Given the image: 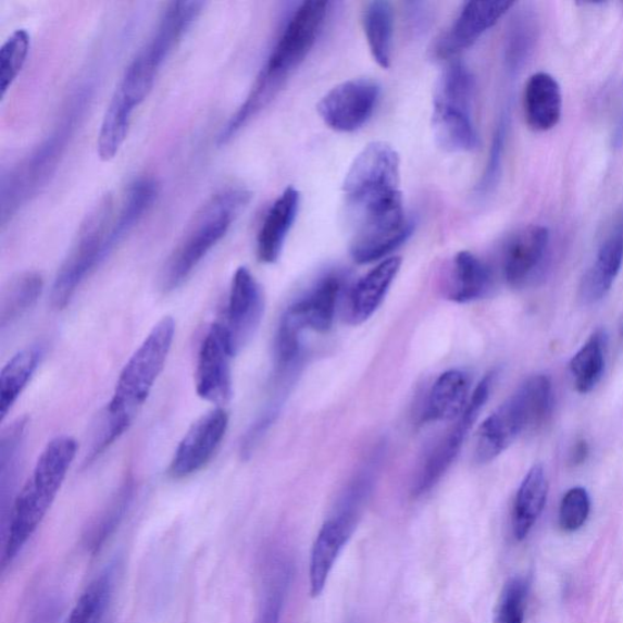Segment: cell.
I'll return each mask as SVG.
<instances>
[{
  "label": "cell",
  "mask_w": 623,
  "mask_h": 623,
  "mask_svg": "<svg viewBox=\"0 0 623 623\" xmlns=\"http://www.w3.org/2000/svg\"><path fill=\"white\" fill-rule=\"evenodd\" d=\"M400 157L385 141H374L356 158L344 182L353 229L351 254L357 263L382 260L413 232L401 191Z\"/></svg>",
  "instance_id": "obj_1"
},
{
  "label": "cell",
  "mask_w": 623,
  "mask_h": 623,
  "mask_svg": "<svg viewBox=\"0 0 623 623\" xmlns=\"http://www.w3.org/2000/svg\"><path fill=\"white\" fill-rule=\"evenodd\" d=\"M175 333V320L163 316L133 353L97 425L87 464L96 461L128 431L165 367Z\"/></svg>",
  "instance_id": "obj_2"
},
{
  "label": "cell",
  "mask_w": 623,
  "mask_h": 623,
  "mask_svg": "<svg viewBox=\"0 0 623 623\" xmlns=\"http://www.w3.org/2000/svg\"><path fill=\"white\" fill-rule=\"evenodd\" d=\"M331 12L329 2H304L285 24L267 63L261 70L247 100L223 128L219 145H226L248 122L267 107L308 58Z\"/></svg>",
  "instance_id": "obj_3"
},
{
  "label": "cell",
  "mask_w": 623,
  "mask_h": 623,
  "mask_svg": "<svg viewBox=\"0 0 623 623\" xmlns=\"http://www.w3.org/2000/svg\"><path fill=\"white\" fill-rule=\"evenodd\" d=\"M76 453L77 443L70 436L53 438L40 453L33 474L15 496L12 509L3 520V570L14 563L42 524Z\"/></svg>",
  "instance_id": "obj_4"
},
{
  "label": "cell",
  "mask_w": 623,
  "mask_h": 623,
  "mask_svg": "<svg viewBox=\"0 0 623 623\" xmlns=\"http://www.w3.org/2000/svg\"><path fill=\"white\" fill-rule=\"evenodd\" d=\"M250 200L249 190L230 187L214 194L202 205L162 269L160 284L163 291L176 290L187 282L207 254L226 237Z\"/></svg>",
  "instance_id": "obj_5"
},
{
  "label": "cell",
  "mask_w": 623,
  "mask_h": 623,
  "mask_svg": "<svg viewBox=\"0 0 623 623\" xmlns=\"http://www.w3.org/2000/svg\"><path fill=\"white\" fill-rule=\"evenodd\" d=\"M555 403L556 396L550 377L545 374L529 376L479 426L475 461L478 464L495 461L521 434L545 425L553 414Z\"/></svg>",
  "instance_id": "obj_6"
},
{
  "label": "cell",
  "mask_w": 623,
  "mask_h": 623,
  "mask_svg": "<svg viewBox=\"0 0 623 623\" xmlns=\"http://www.w3.org/2000/svg\"><path fill=\"white\" fill-rule=\"evenodd\" d=\"M202 2H172L148 42L125 71L115 95L132 109L138 108L154 87L163 61L201 13Z\"/></svg>",
  "instance_id": "obj_7"
},
{
  "label": "cell",
  "mask_w": 623,
  "mask_h": 623,
  "mask_svg": "<svg viewBox=\"0 0 623 623\" xmlns=\"http://www.w3.org/2000/svg\"><path fill=\"white\" fill-rule=\"evenodd\" d=\"M473 100V75L461 61H454L443 71L434 95L433 132L445 151L468 152L478 147Z\"/></svg>",
  "instance_id": "obj_8"
},
{
  "label": "cell",
  "mask_w": 623,
  "mask_h": 623,
  "mask_svg": "<svg viewBox=\"0 0 623 623\" xmlns=\"http://www.w3.org/2000/svg\"><path fill=\"white\" fill-rule=\"evenodd\" d=\"M87 96L77 95L75 103L67 110L61 125L42 145L38 146L28 157L4 175L2 178V223L14 216L37 191L45 186L53 175L59 160L73 136L77 117L86 107Z\"/></svg>",
  "instance_id": "obj_9"
},
{
  "label": "cell",
  "mask_w": 623,
  "mask_h": 623,
  "mask_svg": "<svg viewBox=\"0 0 623 623\" xmlns=\"http://www.w3.org/2000/svg\"><path fill=\"white\" fill-rule=\"evenodd\" d=\"M114 202L111 197L101 199L80 224L76 241L67 259L61 265L53 284L50 301L55 310H64L73 300L91 272L111 253L108 248V235L112 222Z\"/></svg>",
  "instance_id": "obj_10"
},
{
  "label": "cell",
  "mask_w": 623,
  "mask_h": 623,
  "mask_svg": "<svg viewBox=\"0 0 623 623\" xmlns=\"http://www.w3.org/2000/svg\"><path fill=\"white\" fill-rule=\"evenodd\" d=\"M381 98V87L370 78H357L334 87L320 101L319 114L334 130L351 133L363 127Z\"/></svg>",
  "instance_id": "obj_11"
},
{
  "label": "cell",
  "mask_w": 623,
  "mask_h": 623,
  "mask_svg": "<svg viewBox=\"0 0 623 623\" xmlns=\"http://www.w3.org/2000/svg\"><path fill=\"white\" fill-rule=\"evenodd\" d=\"M233 357L226 326L213 323L201 342L197 362L196 386L203 401L223 407L232 400Z\"/></svg>",
  "instance_id": "obj_12"
},
{
  "label": "cell",
  "mask_w": 623,
  "mask_h": 623,
  "mask_svg": "<svg viewBox=\"0 0 623 623\" xmlns=\"http://www.w3.org/2000/svg\"><path fill=\"white\" fill-rule=\"evenodd\" d=\"M495 376L496 373H489L478 383L473 396L470 397L464 413L458 419L456 426L448 433L445 440L438 444L431 456H428L422 472L419 473L413 489L414 495L421 496L431 491V489L440 482L447 470L451 468L457 456L461 452L470 428L473 427L479 412H482L488 400L489 394H491Z\"/></svg>",
  "instance_id": "obj_13"
},
{
  "label": "cell",
  "mask_w": 623,
  "mask_h": 623,
  "mask_svg": "<svg viewBox=\"0 0 623 623\" xmlns=\"http://www.w3.org/2000/svg\"><path fill=\"white\" fill-rule=\"evenodd\" d=\"M228 425L229 415L223 407L200 416L182 438L170 464V476L186 478L205 468L217 452Z\"/></svg>",
  "instance_id": "obj_14"
},
{
  "label": "cell",
  "mask_w": 623,
  "mask_h": 623,
  "mask_svg": "<svg viewBox=\"0 0 623 623\" xmlns=\"http://www.w3.org/2000/svg\"><path fill=\"white\" fill-rule=\"evenodd\" d=\"M264 313V295L250 270L235 272L226 313V326L234 356H237L257 334Z\"/></svg>",
  "instance_id": "obj_15"
},
{
  "label": "cell",
  "mask_w": 623,
  "mask_h": 623,
  "mask_svg": "<svg viewBox=\"0 0 623 623\" xmlns=\"http://www.w3.org/2000/svg\"><path fill=\"white\" fill-rule=\"evenodd\" d=\"M360 516L353 510L338 508L322 526L314 540L310 561V590L313 598L323 594L336 560L349 543Z\"/></svg>",
  "instance_id": "obj_16"
},
{
  "label": "cell",
  "mask_w": 623,
  "mask_h": 623,
  "mask_svg": "<svg viewBox=\"0 0 623 623\" xmlns=\"http://www.w3.org/2000/svg\"><path fill=\"white\" fill-rule=\"evenodd\" d=\"M514 2H469L447 33L438 39L435 55L451 59L474 46L487 30L502 18Z\"/></svg>",
  "instance_id": "obj_17"
},
{
  "label": "cell",
  "mask_w": 623,
  "mask_h": 623,
  "mask_svg": "<svg viewBox=\"0 0 623 623\" xmlns=\"http://www.w3.org/2000/svg\"><path fill=\"white\" fill-rule=\"evenodd\" d=\"M550 245V232L545 226H528L507 242L503 252V275L513 288H524L544 267Z\"/></svg>",
  "instance_id": "obj_18"
},
{
  "label": "cell",
  "mask_w": 623,
  "mask_h": 623,
  "mask_svg": "<svg viewBox=\"0 0 623 623\" xmlns=\"http://www.w3.org/2000/svg\"><path fill=\"white\" fill-rule=\"evenodd\" d=\"M623 265V210L600 244L596 260L582 281L580 298L596 304L609 294Z\"/></svg>",
  "instance_id": "obj_19"
},
{
  "label": "cell",
  "mask_w": 623,
  "mask_h": 623,
  "mask_svg": "<svg viewBox=\"0 0 623 623\" xmlns=\"http://www.w3.org/2000/svg\"><path fill=\"white\" fill-rule=\"evenodd\" d=\"M401 264L400 258L386 259L354 284L347 298V322L359 325L371 319L384 302Z\"/></svg>",
  "instance_id": "obj_20"
},
{
  "label": "cell",
  "mask_w": 623,
  "mask_h": 623,
  "mask_svg": "<svg viewBox=\"0 0 623 623\" xmlns=\"http://www.w3.org/2000/svg\"><path fill=\"white\" fill-rule=\"evenodd\" d=\"M299 209L300 192L294 187L286 188L274 201L258 235V257L261 262L271 264L279 260Z\"/></svg>",
  "instance_id": "obj_21"
},
{
  "label": "cell",
  "mask_w": 623,
  "mask_h": 623,
  "mask_svg": "<svg viewBox=\"0 0 623 623\" xmlns=\"http://www.w3.org/2000/svg\"><path fill=\"white\" fill-rule=\"evenodd\" d=\"M345 284L344 274H325L302 299L292 303L301 315L306 328L325 333L331 331Z\"/></svg>",
  "instance_id": "obj_22"
},
{
  "label": "cell",
  "mask_w": 623,
  "mask_h": 623,
  "mask_svg": "<svg viewBox=\"0 0 623 623\" xmlns=\"http://www.w3.org/2000/svg\"><path fill=\"white\" fill-rule=\"evenodd\" d=\"M524 111L527 125L536 132H547L559 124L563 96L553 76L537 73L528 78L524 91Z\"/></svg>",
  "instance_id": "obj_23"
},
{
  "label": "cell",
  "mask_w": 623,
  "mask_h": 623,
  "mask_svg": "<svg viewBox=\"0 0 623 623\" xmlns=\"http://www.w3.org/2000/svg\"><path fill=\"white\" fill-rule=\"evenodd\" d=\"M470 377L452 370L437 377L428 393L423 419L425 422H451L461 418L470 401Z\"/></svg>",
  "instance_id": "obj_24"
},
{
  "label": "cell",
  "mask_w": 623,
  "mask_h": 623,
  "mask_svg": "<svg viewBox=\"0 0 623 623\" xmlns=\"http://www.w3.org/2000/svg\"><path fill=\"white\" fill-rule=\"evenodd\" d=\"M493 283V272L484 261L472 252H458L449 277L448 299L457 303L483 299L491 290Z\"/></svg>",
  "instance_id": "obj_25"
},
{
  "label": "cell",
  "mask_w": 623,
  "mask_h": 623,
  "mask_svg": "<svg viewBox=\"0 0 623 623\" xmlns=\"http://www.w3.org/2000/svg\"><path fill=\"white\" fill-rule=\"evenodd\" d=\"M548 479L543 465H535L521 483L513 509V533L518 540H524L537 523L548 498Z\"/></svg>",
  "instance_id": "obj_26"
},
{
  "label": "cell",
  "mask_w": 623,
  "mask_h": 623,
  "mask_svg": "<svg viewBox=\"0 0 623 623\" xmlns=\"http://www.w3.org/2000/svg\"><path fill=\"white\" fill-rule=\"evenodd\" d=\"M292 578L288 560L273 557L263 566L254 623H279Z\"/></svg>",
  "instance_id": "obj_27"
},
{
  "label": "cell",
  "mask_w": 623,
  "mask_h": 623,
  "mask_svg": "<svg viewBox=\"0 0 623 623\" xmlns=\"http://www.w3.org/2000/svg\"><path fill=\"white\" fill-rule=\"evenodd\" d=\"M158 192V183L152 178L142 177L129 184L119 216L112 222L109 230L108 247L111 252L145 217L152 203L155 202Z\"/></svg>",
  "instance_id": "obj_28"
},
{
  "label": "cell",
  "mask_w": 623,
  "mask_h": 623,
  "mask_svg": "<svg viewBox=\"0 0 623 623\" xmlns=\"http://www.w3.org/2000/svg\"><path fill=\"white\" fill-rule=\"evenodd\" d=\"M42 353V349L38 346L27 347L4 365L0 373V421H4L33 379Z\"/></svg>",
  "instance_id": "obj_29"
},
{
  "label": "cell",
  "mask_w": 623,
  "mask_h": 623,
  "mask_svg": "<svg viewBox=\"0 0 623 623\" xmlns=\"http://www.w3.org/2000/svg\"><path fill=\"white\" fill-rule=\"evenodd\" d=\"M45 282L37 272L20 273L4 286L0 295V328L15 324L34 308L42 295Z\"/></svg>",
  "instance_id": "obj_30"
},
{
  "label": "cell",
  "mask_w": 623,
  "mask_h": 623,
  "mask_svg": "<svg viewBox=\"0 0 623 623\" xmlns=\"http://www.w3.org/2000/svg\"><path fill=\"white\" fill-rule=\"evenodd\" d=\"M607 347L608 335L598 329L572 357L569 371L577 393L589 394L601 381L606 371Z\"/></svg>",
  "instance_id": "obj_31"
},
{
  "label": "cell",
  "mask_w": 623,
  "mask_h": 623,
  "mask_svg": "<svg viewBox=\"0 0 623 623\" xmlns=\"http://www.w3.org/2000/svg\"><path fill=\"white\" fill-rule=\"evenodd\" d=\"M26 419H17L2 435L0 441V496H2L3 520L14 503L20 464H22Z\"/></svg>",
  "instance_id": "obj_32"
},
{
  "label": "cell",
  "mask_w": 623,
  "mask_h": 623,
  "mask_svg": "<svg viewBox=\"0 0 623 623\" xmlns=\"http://www.w3.org/2000/svg\"><path fill=\"white\" fill-rule=\"evenodd\" d=\"M363 28L367 46L377 65H391L394 12L390 3L372 2L363 10Z\"/></svg>",
  "instance_id": "obj_33"
},
{
  "label": "cell",
  "mask_w": 623,
  "mask_h": 623,
  "mask_svg": "<svg viewBox=\"0 0 623 623\" xmlns=\"http://www.w3.org/2000/svg\"><path fill=\"white\" fill-rule=\"evenodd\" d=\"M133 496H135V482L128 477L87 529L85 540L91 553H97L115 534L122 519L127 513Z\"/></svg>",
  "instance_id": "obj_34"
},
{
  "label": "cell",
  "mask_w": 623,
  "mask_h": 623,
  "mask_svg": "<svg viewBox=\"0 0 623 623\" xmlns=\"http://www.w3.org/2000/svg\"><path fill=\"white\" fill-rule=\"evenodd\" d=\"M538 37L537 18L524 12L510 23L504 46V63L509 74H516L533 54Z\"/></svg>",
  "instance_id": "obj_35"
},
{
  "label": "cell",
  "mask_w": 623,
  "mask_h": 623,
  "mask_svg": "<svg viewBox=\"0 0 623 623\" xmlns=\"http://www.w3.org/2000/svg\"><path fill=\"white\" fill-rule=\"evenodd\" d=\"M114 571L107 569L90 582L65 623H101L114 590Z\"/></svg>",
  "instance_id": "obj_36"
},
{
  "label": "cell",
  "mask_w": 623,
  "mask_h": 623,
  "mask_svg": "<svg viewBox=\"0 0 623 623\" xmlns=\"http://www.w3.org/2000/svg\"><path fill=\"white\" fill-rule=\"evenodd\" d=\"M133 111L124 101L112 96L98 137L101 160L110 161L117 155L127 138Z\"/></svg>",
  "instance_id": "obj_37"
},
{
  "label": "cell",
  "mask_w": 623,
  "mask_h": 623,
  "mask_svg": "<svg viewBox=\"0 0 623 623\" xmlns=\"http://www.w3.org/2000/svg\"><path fill=\"white\" fill-rule=\"evenodd\" d=\"M29 35L26 29H16L0 49V90L2 97L13 85V82L23 70L29 52Z\"/></svg>",
  "instance_id": "obj_38"
},
{
  "label": "cell",
  "mask_w": 623,
  "mask_h": 623,
  "mask_svg": "<svg viewBox=\"0 0 623 623\" xmlns=\"http://www.w3.org/2000/svg\"><path fill=\"white\" fill-rule=\"evenodd\" d=\"M529 591L526 577L510 578L500 595L496 611V623H524Z\"/></svg>",
  "instance_id": "obj_39"
},
{
  "label": "cell",
  "mask_w": 623,
  "mask_h": 623,
  "mask_svg": "<svg viewBox=\"0 0 623 623\" xmlns=\"http://www.w3.org/2000/svg\"><path fill=\"white\" fill-rule=\"evenodd\" d=\"M590 513V497L584 487L569 489L561 499L559 524L566 533H575L586 524Z\"/></svg>",
  "instance_id": "obj_40"
},
{
  "label": "cell",
  "mask_w": 623,
  "mask_h": 623,
  "mask_svg": "<svg viewBox=\"0 0 623 623\" xmlns=\"http://www.w3.org/2000/svg\"><path fill=\"white\" fill-rule=\"evenodd\" d=\"M507 127L508 125L506 116L500 117L495 130L491 150H489V157L484 176L476 187L478 194L489 192L497 186L500 176V169H502L503 152L507 139Z\"/></svg>",
  "instance_id": "obj_41"
},
{
  "label": "cell",
  "mask_w": 623,
  "mask_h": 623,
  "mask_svg": "<svg viewBox=\"0 0 623 623\" xmlns=\"http://www.w3.org/2000/svg\"><path fill=\"white\" fill-rule=\"evenodd\" d=\"M589 449L586 441H580L574 448V451L571 453V463L572 464H582L586 462L588 457Z\"/></svg>",
  "instance_id": "obj_42"
}]
</instances>
